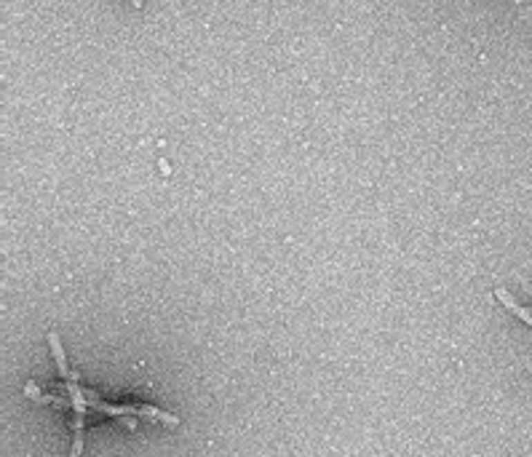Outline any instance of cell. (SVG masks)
<instances>
[{"label": "cell", "instance_id": "1", "mask_svg": "<svg viewBox=\"0 0 532 457\" xmlns=\"http://www.w3.org/2000/svg\"><path fill=\"white\" fill-rule=\"evenodd\" d=\"M495 297L500 299V302H503V305H506V308L511 310L513 316H519L522 321H524V324H532V310L522 308V305H519V302H516V299H513L511 295L506 292V289H495Z\"/></svg>", "mask_w": 532, "mask_h": 457}, {"label": "cell", "instance_id": "2", "mask_svg": "<svg viewBox=\"0 0 532 457\" xmlns=\"http://www.w3.org/2000/svg\"><path fill=\"white\" fill-rule=\"evenodd\" d=\"M48 345H51V353H54V358H57V364H59V372L64 375V377H70L73 382H75V375L67 369V361H64V351H61V345H59V337L57 335H48Z\"/></svg>", "mask_w": 532, "mask_h": 457}, {"label": "cell", "instance_id": "3", "mask_svg": "<svg viewBox=\"0 0 532 457\" xmlns=\"http://www.w3.org/2000/svg\"><path fill=\"white\" fill-rule=\"evenodd\" d=\"M81 452H83V433L78 431V433H75V441H73V449H70L67 457H81Z\"/></svg>", "mask_w": 532, "mask_h": 457}, {"label": "cell", "instance_id": "4", "mask_svg": "<svg viewBox=\"0 0 532 457\" xmlns=\"http://www.w3.org/2000/svg\"><path fill=\"white\" fill-rule=\"evenodd\" d=\"M131 3H134L137 8H142V6H144V0H131Z\"/></svg>", "mask_w": 532, "mask_h": 457}]
</instances>
